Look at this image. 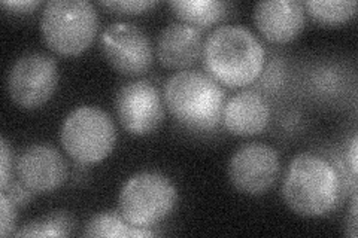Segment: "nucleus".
Masks as SVG:
<instances>
[{
    "instance_id": "obj_23",
    "label": "nucleus",
    "mask_w": 358,
    "mask_h": 238,
    "mask_svg": "<svg viewBox=\"0 0 358 238\" xmlns=\"http://www.w3.org/2000/svg\"><path fill=\"white\" fill-rule=\"evenodd\" d=\"M41 5V2H35V0H5L2 2V6L5 9H8L9 13H14V14H29L33 13L38 6Z\"/></svg>"
},
{
    "instance_id": "obj_1",
    "label": "nucleus",
    "mask_w": 358,
    "mask_h": 238,
    "mask_svg": "<svg viewBox=\"0 0 358 238\" xmlns=\"http://www.w3.org/2000/svg\"><path fill=\"white\" fill-rule=\"evenodd\" d=\"M343 179L329 158L303 152L289 163L282 182L287 206L303 218H322L342 200Z\"/></svg>"
},
{
    "instance_id": "obj_18",
    "label": "nucleus",
    "mask_w": 358,
    "mask_h": 238,
    "mask_svg": "<svg viewBox=\"0 0 358 238\" xmlns=\"http://www.w3.org/2000/svg\"><path fill=\"white\" fill-rule=\"evenodd\" d=\"M73 218L66 211H54L47 216L26 223L14 232L15 237H69L73 230Z\"/></svg>"
},
{
    "instance_id": "obj_5",
    "label": "nucleus",
    "mask_w": 358,
    "mask_h": 238,
    "mask_svg": "<svg viewBox=\"0 0 358 238\" xmlns=\"http://www.w3.org/2000/svg\"><path fill=\"white\" fill-rule=\"evenodd\" d=\"M60 142L66 154L80 164L103 161L117 143L115 124L97 106H80L63 121Z\"/></svg>"
},
{
    "instance_id": "obj_6",
    "label": "nucleus",
    "mask_w": 358,
    "mask_h": 238,
    "mask_svg": "<svg viewBox=\"0 0 358 238\" xmlns=\"http://www.w3.org/2000/svg\"><path fill=\"white\" fill-rule=\"evenodd\" d=\"M176 201L178 191L169 177L157 172H141L122 185L118 211L133 226L152 228L169 218Z\"/></svg>"
},
{
    "instance_id": "obj_13",
    "label": "nucleus",
    "mask_w": 358,
    "mask_h": 238,
    "mask_svg": "<svg viewBox=\"0 0 358 238\" xmlns=\"http://www.w3.org/2000/svg\"><path fill=\"white\" fill-rule=\"evenodd\" d=\"M271 121V106L254 89H245L224 103L221 122L224 128L238 137H250L263 133Z\"/></svg>"
},
{
    "instance_id": "obj_19",
    "label": "nucleus",
    "mask_w": 358,
    "mask_h": 238,
    "mask_svg": "<svg viewBox=\"0 0 358 238\" xmlns=\"http://www.w3.org/2000/svg\"><path fill=\"white\" fill-rule=\"evenodd\" d=\"M17 218V206L2 191V194H0V235H14Z\"/></svg>"
},
{
    "instance_id": "obj_21",
    "label": "nucleus",
    "mask_w": 358,
    "mask_h": 238,
    "mask_svg": "<svg viewBox=\"0 0 358 238\" xmlns=\"http://www.w3.org/2000/svg\"><path fill=\"white\" fill-rule=\"evenodd\" d=\"M2 191L10 198V201L15 204L17 207L18 206H26V204L31 198V194H33V192L24 184L20 182V180H18V182H13V180H10L8 186Z\"/></svg>"
},
{
    "instance_id": "obj_7",
    "label": "nucleus",
    "mask_w": 358,
    "mask_h": 238,
    "mask_svg": "<svg viewBox=\"0 0 358 238\" xmlns=\"http://www.w3.org/2000/svg\"><path fill=\"white\" fill-rule=\"evenodd\" d=\"M59 84L57 63L42 52L21 55L9 69L8 94L22 109H38L54 96Z\"/></svg>"
},
{
    "instance_id": "obj_20",
    "label": "nucleus",
    "mask_w": 358,
    "mask_h": 238,
    "mask_svg": "<svg viewBox=\"0 0 358 238\" xmlns=\"http://www.w3.org/2000/svg\"><path fill=\"white\" fill-rule=\"evenodd\" d=\"M103 8H108L114 13L121 14H141L145 10L157 5V2H151V0H102L100 2Z\"/></svg>"
},
{
    "instance_id": "obj_24",
    "label": "nucleus",
    "mask_w": 358,
    "mask_h": 238,
    "mask_svg": "<svg viewBox=\"0 0 358 238\" xmlns=\"http://www.w3.org/2000/svg\"><path fill=\"white\" fill-rule=\"evenodd\" d=\"M357 146H358V139L357 135L352 139L351 146H350V151H348V160H350V167H351V174L352 179L357 177Z\"/></svg>"
},
{
    "instance_id": "obj_4",
    "label": "nucleus",
    "mask_w": 358,
    "mask_h": 238,
    "mask_svg": "<svg viewBox=\"0 0 358 238\" xmlns=\"http://www.w3.org/2000/svg\"><path fill=\"white\" fill-rule=\"evenodd\" d=\"M97 30V10L88 0H50L42 10V38L51 51L60 55L87 51Z\"/></svg>"
},
{
    "instance_id": "obj_12",
    "label": "nucleus",
    "mask_w": 358,
    "mask_h": 238,
    "mask_svg": "<svg viewBox=\"0 0 358 238\" xmlns=\"http://www.w3.org/2000/svg\"><path fill=\"white\" fill-rule=\"evenodd\" d=\"M254 22L268 42L287 43L303 31L306 10L297 0H266L254 6Z\"/></svg>"
},
{
    "instance_id": "obj_11",
    "label": "nucleus",
    "mask_w": 358,
    "mask_h": 238,
    "mask_svg": "<svg viewBox=\"0 0 358 238\" xmlns=\"http://www.w3.org/2000/svg\"><path fill=\"white\" fill-rule=\"evenodd\" d=\"M17 176L33 194H50L67 179V164L50 144H31L17 160Z\"/></svg>"
},
{
    "instance_id": "obj_3",
    "label": "nucleus",
    "mask_w": 358,
    "mask_h": 238,
    "mask_svg": "<svg viewBox=\"0 0 358 238\" xmlns=\"http://www.w3.org/2000/svg\"><path fill=\"white\" fill-rule=\"evenodd\" d=\"M163 97L173 118L189 130L210 131L221 122L224 91L206 72H176L167 79Z\"/></svg>"
},
{
    "instance_id": "obj_16",
    "label": "nucleus",
    "mask_w": 358,
    "mask_h": 238,
    "mask_svg": "<svg viewBox=\"0 0 358 238\" xmlns=\"http://www.w3.org/2000/svg\"><path fill=\"white\" fill-rule=\"evenodd\" d=\"M85 237H114V238H141V237H152L154 231L150 228H138L130 225L121 213L115 211H103L97 213L88 221Z\"/></svg>"
},
{
    "instance_id": "obj_22",
    "label": "nucleus",
    "mask_w": 358,
    "mask_h": 238,
    "mask_svg": "<svg viewBox=\"0 0 358 238\" xmlns=\"http://www.w3.org/2000/svg\"><path fill=\"white\" fill-rule=\"evenodd\" d=\"M2 149H0V188L5 189L10 182V167H13V152H10L9 143L2 139Z\"/></svg>"
},
{
    "instance_id": "obj_2",
    "label": "nucleus",
    "mask_w": 358,
    "mask_h": 238,
    "mask_svg": "<svg viewBox=\"0 0 358 238\" xmlns=\"http://www.w3.org/2000/svg\"><path fill=\"white\" fill-rule=\"evenodd\" d=\"M266 51L251 30L224 24L206 38L203 61L208 73L229 88L252 84L263 72Z\"/></svg>"
},
{
    "instance_id": "obj_8",
    "label": "nucleus",
    "mask_w": 358,
    "mask_h": 238,
    "mask_svg": "<svg viewBox=\"0 0 358 238\" xmlns=\"http://www.w3.org/2000/svg\"><path fill=\"white\" fill-rule=\"evenodd\" d=\"M100 50L106 61L126 76H141L154 59L152 43L139 26L120 21L110 24L100 36Z\"/></svg>"
},
{
    "instance_id": "obj_14",
    "label": "nucleus",
    "mask_w": 358,
    "mask_h": 238,
    "mask_svg": "<svg viewBox=\"0 0 358 238\" xmlns=\"http://www.w3.org/2000/svg\"><path fill=\"white\" fill-rule=\"evenodd\" d=\"M203 45L200 29L185 22H172L157 39V59L167 69L185 70L203 55Z\"/></svg>"
},
{
    "instance_id": "obj_9",
    "label": "nucleus",
    "mask_w": 358,
    "mask_h": 238,
    "mask_svg": "<svg viewBox=\"0 0 358 238\" xmlns=\"http://www.w3.org/2000/svg\"><path fill=\"white\" fill-rule=\"evenodd\" d=\"M281 172V158L276 149L264 143H246L233 154L229 163L231 185L246 195H263L271 189Z\"/></svg>"
},
{
    "instance_id": "obj_10",
    "label": "nucleus",
    "mask_w": 358,
    "mask_h": 238,
    "mask_svg": "<svg viewBox=\"0 0 358 238\" xmlns=\"http://www.w3.org/2000/svg\"><path fill=\"white\" fill-rule=\"evenodd\" d=\"M115 112L122 128L133 135L152 134L164 118L162 94L150 81L122 85L115 96Z\"/></svg>"
},
{
    "instance_id": "obj_17",
    "label": "nucleus",
    "mask_w": 358,
    "mask_h": 238,
    "mask_svg": "<svg viewBox=\"0 0 358 238\" xmlns=\"http://www.w3.org/2000/svg\"><path fill=\"white\" fill-rule=\"evenodd\" d=\"M303 6L313 20L327 26L342 24L357 14L355 0H308Z\"/></svg>"
},
{
    "instance_id": "obj_15",
    "label": "nucleus",
    "mask_w": 358,
    "mask_h": 238,
    "mask_svg": "<svg viewBox=\"0 0 358 238\" xmlns=\"http://www.w3.org/2000/svg\"><path fill=\"white\" fill-rule=\"evenodd\" d=\"M171 8L181 22L197 29L215 24L227 13V3L220 0H173Z\"/></svg>"
}]
</instances>
